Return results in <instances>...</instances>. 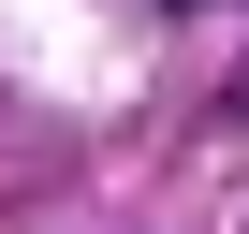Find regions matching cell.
<instances>
[{
	"mask_svg": "<svg viewBox=\"0 0 249 234\" xmlns=\"http://www.w3.org/2000/svg\"><path fill=\"white\" fill-rule=\"evenodd\" d=\"M220 117H249V73H234V88H220Z\"/></svg>",
	"mask_w": 249,
	"mask_h": 234,
	"instance_id": "1",
	"label": "cell"
},
{
	"mask_svg": "<svg viewBox=\"0 0 249 234\" xmlns=\"http://www.w3.org/2000/svg\"><path fill=\"white\" fill-rule=\"evenodd\" d=\"M176 15H205V0H176Z\"/></svg>",
	"mask_w": 249,
	"mask_h": 234,
	"instance_id": "2",
	"label": "cell"
}]
</instances>
